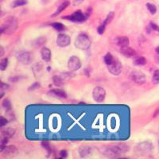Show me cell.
Segmentation results:
<instances>
[{
	"mask_svg": "<svg viewBox=\"0 0 159 159\" xmlns=\"http://www.w3.org/2000/svg\"><path fill=\"white\" fill-rule=\"evenodd\" d=\"M50 92L53 95H54L56 96L61 97V98H66V94L64 91L61 90V89H53L50 91Z\"/></svg>",
	"mask_w": 159,
	"mask_h": 159,
	"instance_id": "obj_17",
	"label": "cell"
},
{
	"mask_svg": "<svg viewBox=\"0 0 159 159\" xmlns=\"http://www.w3.org/2000/svg\"><path fill=\"white\" fill-rule=\"evenodd\" d=\"M106 96V92L103 88L101 87H96L93 89L92 92V96L93 99L96 102H102L104 101V98Z\"/></svg>",
	"mask_w": 159,
	"mask_h": 159,
	"instance_id": "obj_4",
	"label": "cell"
},
{
	"mask_svg": "<svg viewBox=\"0 0 159 159\" xmlns=\"http://www.w3.org/2000/svg\"><path fill=\"white\" fill-rule=\"evenodd\" d=\"M131 79L135 83L142 84L146 81V76L144 73H142L140 71H134L131 74Z\"/></svg>",
	"mask_w": 159,
	"mask_h": 159,
	"instance_id": "obj_7",
	"label": "cell"
},
{
	"mask_svg": "<svg viewBox=\"0 0 159 159\" xmlns=\"http://www.w3.org/2000/svg\"><path fill=\"white\" fill-rule=\"evenodd\" d=\"M18 27L17 19L13 16L7 18L5 21L1 26V34L6 33V34H11L15 31Z\"/></svg>",
	"mask_w": 159,
	"mask_h": 159,
	"instance_id": "obj_2",
	"label": "cell"
},
{
	"mask_svg": "<svg viewBox=\"0 0 159 159\" xmlns=\"http://www.w3.org/2000/svg\"><path fill=\"white\" fill-rule=\"evenodd\" d=\"M68 67L70 71H76L78 69H80L81 67V62L79 57H77L76 56L71 57L69 60L68 62Z\"/></svg>",
	"mask_w": 159,
	"mask_h": 159,
	"instance_id": "obj_5",
	"label": "cell"
},
{
	"mask_svg": "<svg viewBox=\"0 0 159 159\" xmlns=\"http://www.w3.org/2000/svg\"><path fill=\"white\" fill-rule=\"evenodd\" d=\"M26 4H27V0H16V1H14V3H13L12 7H21V6H24V5H26Z\"/></svg>",
	"mask_w": 159,
	"mask_h": 159,
	"instance_id": "obj_23",
	"label": "cell"
},
{
	"mask_svg": "<svg viewBox=\"0 0 159 159\" xmlns=\"http://www.w3.org/2000/svg\"><path fill=\"white\" fill-rule=\"evenodd\" d=\"M14 133H15V130L11 127H8L7 128V129H4L3 131V132H2L3 135L8 138H11V137L14 135Z\"/></svg>",
	"mask_w": 159,
	"mask_h": 159,
	"instance_id": "obj_15",
	"label": "cell"
},
{
	"mask_svg": "<svg viewBox=\"0 0 159 159\" xmlns=\"http://www.w3.org/2000/svg\"><path fill=\"white\" fill-rule=\"evenodd\" d=\"M108 67V70L109 72L112 74V75H119L122 72V69H123V67H122V64L118 60H115V61L111 65H107Z\"/></svg>",
	"mask_w": 159,
	"mask_h": 159,
	"instance_id": "obj_6",
	"label": "cell"
},
{
	"mask_svg": "<svg viewBox=\"0 0 159 159\" xmlns=\"http://www.w3.org/2000/svg\"><path fill=\"white\" fill-rule=\"evenodd\" d=\"M7 119H5L4 117H0V124H1V127H4L5 125L7 123Z\"/></svg>",
	"mask_w": 159,
	"mask_h": 159,
	"instance_id": "obj_32",
	"label": "cell"
},
{
	"mask_svg": "<svg viewBox=\"0 0 159 159\" xmlns=\"http://www.w3.org/2000/svg\"><path fill=\"white\" fill-rule=\"evenodd\" d=\"M52 26L56 30H58V31L64 30V29H65L64 25L61 24V23H60V22H54V23H53Z\"/></svg>",
	"mask_w": 159,
	"mask_h": 159,
	"instance_id": "obj_27",
	"label": "cell"
},
{
	"mask_svg": "<svg viewBox=\"0 0 159 159\" xmlns=\"http://www.w3.org/2000/svg\"><path fill=\"white\" fill-rule=\"evenodd\" d=\"M65 18L71 20V21L73 22H83L86 19L85 15L83 13H81L80 11H76V12H75L74 14L70 15V16L65 17Z\"/></svg>",
	"mask_w": 159,
	"mask_h": 159,
	"instance_id": "obj_10",
	"label": "cell"
},
{
	"mask_svg": "<svg viewBox=\"0 0 159 159\" xmlns=\"http://www.w3.org/2000/svg\"><path fill=\"white\" fill-rule=\"evenodd\" d=\"M120 53L122 54L127 57H135L136 55V52L133 49L129 47V46H124V47H121L120 48Z\"/></svg>",
	"mask_w": 159,
	"mask_h": 159,
	"instance_id": "obj_11",
	"label": "cell"
},
{
	"mask_svg": "<svg viewBox=\"0 0 159 159\" xmlns=\"http://www.w3.org/2000/svg\"><path fill=\"white\" fill-rule=\"evenodd\" d=\"M79 154L81 158H86L91 154V148L87 146H80L79 148Z\"/></svg>",
	"mask_w": 159,
	"mask_h": 159,
	"instance_id": "obj_13",
	"label": "cell"
},
{
	"mask_svg": "<svg viewBox=\"0 0 159 159\" xmlns=\"http://www.w3.org/2000/svg\"><path fill=\"white\" fill-rule=\"evenodd\" d=\"M46 41V38L45 37H40V38H38V39H36L35 41H34L33 42V45H34L35 47H39V46H41Z\"/></svg>",
	"mask_w": 159,
	"mask_h": 159,
	"instance_id": "obj_21",
	"label": "cell"
},
{
	"mask_svg": "<svg viewBox=\"0 0 159 159\" xmlns=\"http://www.w3.org/2000/svg\"><path fill=\"white\" fill-rule=\"evenodd\" d=\"M129 147L126 145H116L108 147L107 150L104 152V155L108 158H117L118 156L122 154L127 152Z\"/></svg>",
	"mask_w": 159,
	"mask_h": 159,
	"instance_id": "obj_1",
	"label": "cell"
},
{
	"mask_svg": "<svg viewBox=\"0 0 159 159\" xmlns=\"http://www.w3.org/2000/svg\"><path fill=\"white\" fill-rule=\"evenodd\" d=\"M75 45L80 49H84V50L88 49L91 45V41L88 36L86 34L78 35L75 41Z\"/></svg>",
	"mask_w": 159,
	"mask_h": 159,
	"instance_id": "obj_3",
	"label": "cell"
},
{
	"mask_svg": "<svg viewBox=\"0 0 159 159\" xmlns=\"http://www.w3.org/2000/svg\"><path fill=\"white\" fill-rule=\"evenodd\" d=\"M156 53H157L158 54H159V46H158V47L156 48Z\"/></svg>",
	"mask_w": 159,
	"mask_h": 159,
	"instance_id": "obj_38",
	"label": "cell"
},
{
	"mask_svg": "<svg viewBox=\"0 0 159 159\" xmlns=\"http://www.w3.org/2000/svg\"><path fill=\"white\" fill-rule=\"evenodd\" d=\"M150 28H151L152 30H159L158 26H157L156 24H154V22H150Z\"/></svg>",
	"mask_w": 159,
	"mask_h": 159,
	"instance_id": "obj_33",
	"label": "cell"
},
{
	"mask_svg": "<svg viewBox=\"0 0 159 159\" xmlns=\"http://www.w3.org/2000/svg\"><path fill=\"white\" fill-rule=\"evenodd\" d=\"M67 155H68V154H67V151H66V150H61V151L60 152V156H61V158H66V157H67Z\"/></svg>",
	"mask_w": 159,
	"mask_h": 159,
	"instance_id": "obj_34",
	"label": "cell"
},
{
	"mask_svg": "<svg viewBox=\"0 0 159 159\" xmlns=\"http://www.w3.org/2000/svg\"><path fill=\"white\" fill-rule=\"evenodd\" d=\"M69 5V2H65V3H61V5L60 6V7L57 8V11H56L55 13L53 14V17H55L56 15H58L61 12H62L65 9L66 7H68Z\"/></svg>",
	"mask_w": 159,
	"mask_h": 159,
	"instance_id": "obj_18",
	"label": "cell"
},
{
	"mask_svg": "<svg viewBox=\"0 0 159 159\" xmlns=\"http://www.w3.org/2000/svg\"><path fill=\"white\" fill-rule=\"evenodd\" d=\"M115 59L114 58V57L111 55V53H107V54L105 55V57H104V62L106 63L107 65H111V64L115 61Z\"/></svg>",
	"mask_w": 159,
	"mask_h": 159,
	"instance_id": "obj_20",
	"label": "cell"
},
{
	"mask_svg": "<svg viewBox=\"0 0 159 159\" xmlns=\"http://www.w3.org/2000/svg\"><path fill=\"white\" fill-rule=\"evenodd\" d=\"M129 38L127 37H119L116 39V44L120 47H124L128 46L129 45Z\"/></svg>",
	"mask_w": 159,
	"mask_h": 159,
	"instance_id": "obj_14",
	"label": "cell"
},
{
	"mask_svg": "<svg viewBox=\"0 0 159 159\" xmlns=\"http://www.w3.org/2000/svg\"><path fill=\"white\" fill-rule=\"evenodd\" d=\"M18 61L25 65H29L30 64L33 60V57L30 53L29 52H22L20 53L18 56Z\"/></svg>",
	"mask_w": 159,
	"mask_h": 159,
	"instance_id": "obj_9",
	"label": "cell"
},
{
	"mask_svg": "<svg viewBox=\"0 0 159 159\" xmlns=\"http://www.w3.org/2000/svg\"><path fill=\"white\" fill-rule=\"evenodd\" d=\"M152 81L154 84H158L159 83V69L156 70L155 72L154 73Z\"/></svg>",
	"mask_w": 159,
	"mask_h": 159,
	"instance_id": "obj_29",
	"label": "cell"
},
{
	"mask_svg": "<svg viewBox=\"0 0 159 159\" xmlns=\"http://www.w3.org/2000/svg\"><path fill=\"white\" fill-rule=\"evenodd\" d=\"M2 105H3V107L5 108L6 111H7V110H11V101L9 100L8 99H5V100L3 101Z\"/></svg>",
	"mask_w": 159,
	"mask_h": 159,
	"instance_id": "obj_26",
	"label": "cell"
},
{
	"mask_svg": "<svg viewBox=\"0 0 159 159\" xmlns=\"http://www.w3.org/2000/svg\"><path fill=\"white\" fill-rule=\"evenodd\" d=\"M146 62H147L146 59L145 57H138L134 61V63L136 65H144L146 64Z\"/></svg>",
	"mask_w": 159,
	"mask_h": 159,
	"instance_id": "obj_19",
	"label": "cell"
},
{
	"mask_svg": "<svg viewBox=\"0 0 159 159\" xmlns=\"http://www.w3.org/2000/svg\"><path fill=\"white\" fill-rule=\"evenodd\" d=\"M7 65H8V60L7 58L3 59L0 62V69L2 71H4L6 70L7 68Z\"/></svg>",
	"mask_w": 159,
	"mask_h": 159,
	"instance_id": "obj_28",
	"label": "cell"
},
{
	"mask_svg": "<svg viewBox=\"0 0 159 159\" xmlns=\"http://www.w3.org/2000/svg\"><path fill=\"white\" fill-rule=\"evenodd\" d=\"M7 88H8L7 84H4L3 83H1V89H7Z\"/></svg>",
	"mask_w": 159,
	"mask_h": 159,
	"instance_id": "obj_36",
	"label": "cell"
},
{
	"mask_svg": "<svg viewBox=\"0 0 159 159\" xmlns=\"http://www.w3.org/2000/svg\"><path fill=\"white\" fill-rule=\"evenodd\" d=\"M105 28H106V25H104V23L103 24H101L98 29H97V31L98 33L100 34H103L104 33V30H105Z\"/></svg>",
	"mask_w": 159,
	"mask_h": 159,
	"instance_id": "obj_31",
	"label": "cell"
},
{
	"mask_svg": "<svg viewBox=\"0 0 159 159\" xmlns=\"http://www.w3.org/2000/svg\"><path fill=\"white\" fill-rule=\"evenodd\" d=\"M71 39L70 37L66 34H59L57 38V44L59 47H66L70 44Z\"/></svg>",
	"mask_w": 159,
	"mask_h": 159,
	"instance_id": "obj_8",
	"label": "cell"
},
{
	"mask_svg": "<svg viewBox=\"0 0 159 159\" xmlns=\"http://www.w3.org/2000/svg\"><path fill=\"white\" fill-rule=\"evenodd\" d=\"M0 49H1V53H0V56H3L4 54V50L3 47H0Z\"/></svg>",
	"mask_w": 159,
	"mask_h": 159,
	"instance_id": "obj_37",
	"label": "cell"
},
{
	"mask_svg": "<svg viewBox=\"0 0 159 159\" xmlns=\"http://www.w3.org/2000/svg\"><path fill=\"white\" fill-rule=\"evenodd\" d=\"M146 7L148 9V11H150V13L151 14H155L156 12H157V7H155V5H154L152 3H148L146 4Z\"/></svg>",
	"mask_w": 159,
	"mask_h": 159,
	"instance_id": "obj_24",
	"label": "cell"
},
{
	"mask_svg": "<svg viewBox=\"0 0 159 159\" xmlns=\"http://www.w3.org/2000/svg\"><path fill=\"white\" fill-rule=\"evenodd\" d=\"M53 82L56 86L61 87L63 85V80L58 76H54L53 77Z\"/></svg>",
	"mask_w": 159,
	"mask_h": 159,
	"instance_id": "obj_22",
	"label": "cell"
},
{
	"mask_svg": "<svg viewBox=\"0 0 159 159\" xmlns=\"http://www.w3.org/2000/svg\"><path fill=\"white\" fill-rule=\"evenodd\" d=\"M114 17H115V14L113 13V12H111V13H109V14H108V15L107 16V18H106V19L104 20V24L107 26V24L111 23V21L113 20Z\"/></svg>",
	"mask_w": 159,
	"mask_h": 159,
	"instance_id": "obj_25",
	"label": "cell"
},
{
	"mask_svg": "<svg viewBox=\"0 0 159 159\" xmlns=\"http://www.w3.org/2000/svg\"><path fill=\"white\" fill-rule=\"evenodd\" d=\"M84 0H73V5L76 6V5H79L81 3H83Z\"/></svg>",
	"mask_w": 159,
	"mask_h": 159,
	"instance_id": "obj_35",
	"label": "cell"
},
{
	"mask_svg": "<svg viewBox=\"0 0 159 159\" xmlns=\"http://www.w3.org/2000/svg\"><path fill=\"white\" fill-rule=\"evenodd\" d=\"M41 55L43 59V61H45V62H49L51 60V51L46 47H43L41 49Z\"/></svg>",
	"mask_w": 159,
	"mask_h": 159,
	"instance_id": "obj_12",
	"label": "cell"
},
{
	"mask_svg": "<svg viewBox=\"0 0 159 159\" xmlns=\"http://www.w3.org/2000/svg\"><path fill=\"white\" fill-rule=\"evenodd\" d=\"M3 151L7 155H12V154L16 153L17 149L14 146H6V148L4 149Z\"/></svg>",
	"mask_w": 159,
	"mask_h": 159,
	"instance_id": "obj_16",
	"label": "cell"
},
{
	"mask_svg": "<svg viewBox=\"0 0 159 159\" xmlns=\"http://www.w3.org/2000/svg\"><path fill=\"white\" fill-rule=\"evenodd\" d=\"M42 146L44 147V148L48 151V155H49L50 154H51V152H52V150H51V146H50V145H49V143L47 142H43L42 143Z\"/></svg>",
	"mask_w": 159,
	"mask_h": 159,
	"instance_id": "obj_30",
	"label": "cell"
}]
</instances>
